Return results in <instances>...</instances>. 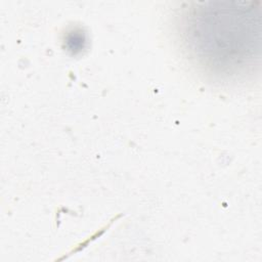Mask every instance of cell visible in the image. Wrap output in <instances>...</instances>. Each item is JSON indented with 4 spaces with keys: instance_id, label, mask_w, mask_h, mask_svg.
I'll return each instance as SVG.
<instances>
[{
    "instance_id": "obj_1",
    "label": "cell",
    "mask_w": 262,
    "mask_h": 262,
    "mask_svg": "<svg viewBox=\"0 0 262 262\" xmlns=\"http://www.w3.org/2000/svg\"><path fill=\"white\" fill-rule=\"evenodd\" d=\"M188 61L215 82L253 75L261 59V11L254 2H192L176 25Z\"/></svg>"
},
{
    "instance_id": "obj_2",
    "label": "cell",
    "mask_w": 262,
    "mask_h": 262,
    "mask_svg": "<svg viewBox=\"0 0 262 262\" xmlns=\"http://www.w3.org/2000/svg\"><path fill=\"white\" fill-rule=\"evenodd\" d=\"M64 42L67 45V49L73 54H77L85 48L86 37L81 30H74L68 34Z\"/></svg>"
}]
</instances>
